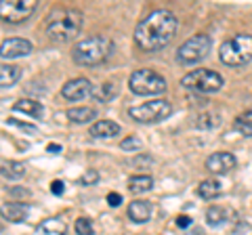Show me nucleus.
I'll list each match as a JSON object with an SVG mask.
<instances>
[{
	"label": "nucleus",
	"instance_id": "nucleus-9",
	"mask_svg": "<svg viewBox=\"0 0 252 235\" xmlns=\"http://www.w3.org/2000/svg\"><path fill=\"white\" fill-rule=\"evenodd\" d=\"M38 0H2L0 2V17L4 23H21L36 11Z\"/></svg>",
	"mask_w": 252,
	"mask_h": 235
},
{
	"label": "nucleus",
	"instance_id": "nucleus-27",
	"mask_svg": "<svg viewBox=\"0 0 252 235\" xmlns=\"http://www.w3.org/2000/svg\"><path fill=\"white\" fill-rule=\"evenodd\" d=\"M74 229L78 235H94V229H93V221L91 218H86V216H80V218H76V223H74Z\"/></svg>",
	"mask_w": 252,
	"mask_h": 235
},
{
	"label": "nucleus",
	"instance_id": "nucleus-23",
	"mask_svg": "<svg viewBox=\"0 0 252 235\" xmlns=\"http://www.w3.org/2000/svg\"><path fill=\"white\" fill-rule=\"evenodd\" d=\"M154 187V178L149 175H135L128 178V189L132 193H143V191H149Z\"/></svg>",
	"mask_w": 252,
	"mask_h": 235
},
{
	"label": "nucleus",
	"instance_id": "nucleus-21",
	"mask_svg": "<svg viewBox=\"0 0 252 235\" xmlns=\"http://www.w3.org/2000/svg\"><path fill=\"white\" fill-rule=\"evenodd\" d=\"M21 74H23L21 67L11 65V63H2V67H0V86H2V88H11L13 84L19 82Z\"/></svg>",
	"mask_w": 252,
	"mask_h": 235
},
{
	"label": "nucleus",
	"instance_id": "nucleus-11",
	"mask_svg": "<svg viewBox=\"0 0 252 235\" xmlns=\"http://www.w3.org/2000/svg\"><path fill=\"white\" fill-rule=\"evenodd\" d=\"M238 166V160H235V155L229 153V151H217L208 155L206 160V168L210 175H227L229 170H233Z\"/></svg>",
	"mask_w": 252,
	"mask_h": 235
},
{
	"label": "nucleus",
	"instance_id": "nucleus-6",
	"mask_svg": "<svg viewBox=\"0 0 252 235\" xmlns=\"http://www.w3.org/2000/svg\"><path fill=\"white\" fill-rule=\"evenodd\" d=\"M181 86H185L187 90H193V92L210 95V92H219L223 88L225 80L215 69H193V72H189L181 78Z\"/></svg>",
	"mask_w": 252,
	"mask_h": 235
},
{
	"label": "nucleus",
	"instance_id": "nucleus-26",
	"mask_svg": "<svg viewBox=\"0 0 252 235\" xmlns=\"http://www.w3.org/2000/svg\"><path fill=\"white\" fill-rule=\"evenodd\" d=\"M219 124V114H210V112H206V114H202V116H198V120H195V126L198 128H215Z\"/></svg>",
	"mask_w": 252,
	"mask_h": 235
},
{
	"label": "nucleus",
	"instance_id": "nucleus-30",
	"mask_svg": "<svg viewBox=\"0 0 252 235\" xmlns=\"http://www.w3.org/2000/svg\"><path fill=\"white\" fill-rule=\"evenodd\" d=\"M9 124H13V126H17V128H21V130H26V132H38V128L36 126H32V124H26V122H19V120H15V118H9Z\"/></svg>",
	"mask_w": 252,
	"mask_h": 235
},
{
	"label": "nucleus",
	"instance_id": "nucleus-2",
	"mask_svg": "<svg viewBox=\"0 0 252 235\" xmlns=\"http://www.w3.org/2000/svg\"><path fill=\"white\" fill-rule=\"evenodd\" d=\"M84 23V15L78 9H57L46 19V36L55 44H67L76 40Z\"/></svg>",
	"mask_w": 252,
	"mask_h": 235
},
{
	"label": "nucleus",
	"instance_id": "nucleus-33",
	"mask_svg": "<svg viewBox=\"0 0 252 235\" xmlns=\"http://www.w3.org/2000/svg\"><path fill=\"white\" fill-rule=\"evenodd\" d=\"M193 221L189 218L187 214H181V216H177V227H181V229H187L189 225H191Z\"/></svg>",
	"mask_w": 252,
	"mask_h": 235
},
{
	"label": "nucleus",
	"instance_id": "nucleus-7",
	"mask_svg": "<svg viewBox=\"0 0 252 235\" xmlns=\"http://www.w3.org/2000/svg\"><path fill=\"white\" fill-rule=\"evenodd\" d=\"M170 114H172V105L166 99H154V101H147V103H141L128 109L130 120H135L139 124L164 122L166 118H170Z\"/></svg>",
	"mask_w": 252,
	"mask_h": 235
},
{
	"label": "nucleus",
	"instance_id": "nucleus-24",
	"mask_svg": "<svg viewBox=\"0 0 252 235\" xmlns=\"http://www.w3.org/2000/svg\"><path fill=\"white\" fill-rule=\"evenodd\" d=\"M116 95H118V86L112 84V82H105V84H101V86H97V88L93 90V97L97 99L99 103H109Z\"/></svg>",
	"mask_w": 252,
	"mask_h": 235
},
{
	"label": "nucleus",
	"instance_id": "nucleus-13",
	"mask_svg": "<svg viewBox=\"0 0 252 235\" xmlns=\"http://www.w3.org/2000/svg\"><path fill=\"white\" fill-rule=\"evenodd\" d=\"M0 214L9 223H23L30 214V206L28 204H21V202H9V204H2Z\"/></svg>",
	"mask_w": 252,
	"mask_h": 235
},
{
	"label": "nucleus",
	"instance_id": "nucleus-4",
	"mask_svg": "<svg viewBox=\"0 0 252 235\" xmlns=\"http://www.w3.org/2000/svg\"><path fill=\"white\" fill-rule=\"evenodd\" d=\"M220 63L227 67H244L252 61V36L250 34H235L225 40L219 49Z\"/></svg>",
	"mask_w": 252,
	"mask_h": 235
},
{
	"label": "nucleus",
	"instance_id": "nucleus-16",
	"mask_svg": "<svg viewBox=\"0 0 252 235\" xmlns=\"http://www.w3.org/2000/svg\"><path fill=\"white\" fill-rule=\"evenodd\" d=\"M233 218V210L225 208V206H210L206 210V223L210 227H220L225 223H229Z\"/></svg>",
	"mask_w": 252,
	"mask_h": 235
},
{
	"label": "nucleus",
	"instance_id": "nucleus-28",
	"mask_svg": "<svg viewBox=\"0 0 252 235\" xmlns=\"http://www.w3.org/2000/svg\"><path fill=\"white\" fill-rule=\"evenodd\" d=\"M120 149L124 151H139L143 149V141H141L139 137H126L120 141Z\"/></svg>",
	"mask_w": 252,
	"mask_h": 235
},
{
	"label": "nucleus",
	"instance_id": "nucleus-12",
	"mask_svg": "<svg viewBox=\"0 0 252 235\" xmlns=\"http://www.w3.org/2000/svg\"><path fill=\"white\" fill-rule=\"evenodd\" d=\"M32 53V42L23 40V38H9V40L2 42V49H0V55L2 59H19V57H28Z\"/></svg>",
	"mask_w": 252,
	"mask_h": 235
},
{
	"label": "nucleus",
	"instance_id": "nucleus-14",
	"mask_svg": "<svg viewBox=\"0 0 252 235\" xmlns=\"http://www.w3.org/2000/svg\"><path fill=\"white\" fill-rule=\"evenodd\" d=\"M149 216H152V204L145 202V200H135L128 204V218L132 223H147Z\"/></svg>",
	"mask_w": 252,
	"mask_h": 235
},
{
	"label": "nucleus",
	"instance_id": "nucleus-17",
	"mask_svg": "<svg viewBox=\"0 0 252 235\" xmlns=\"http://www.w3.org/2000/svg\"><path fill=\"white\" fill-rule=\"evenodd\" d=\"M13 109L19 112V114H26L30 118H34V120H42V116H44L42 103H38V101H34V99H19L17 103L13 105Z\"/></svg>",
	"mask_w": 252,
	"mask_h": 235
},
{
	"label": "nucleus",
	"instance_id": "nucleus-15",
	"mask_svg": "<svg viewBox=\"0 0 252 235\" xmlns=\"http://www.w3.org/2000/svg\"><path fill=\"white\" fill-rule=\"evenodd\" d=\"M120 135V126L112 120H99L91 126V137L94 139H112Z\"/></svg>",
	"mask_w": 252,
	"mask_h": 235
},
{
	"label": "nucleus",
	"instance_id": "nucleus-19",
	"mask_svg": "<svg viewBox=\"0 0 252 235\" xmlns=\"http://www.w3.org/2000/svg\"><path fill=\"white\" fill-rule=\"evenodd\" d=\"M223 193H225V189H223V185H220V181H217V178H206V181H202L200 187H198V195L202 200H217Z\"/></svg>",
	"mask_w": 252,
	"mask_h": 235
},
{
	"label": "nucleus",
	"instance_id": "nucleus-20",
	"mask_svg": "<svg viewBox=\"0 0 252 235\" xmlns=\"http://www.w3.org/2000/svg\"><path fill=\"white\" fill-rule=\"evenodd\" d=\"M65 116L72 124H89L97 118V109H93V107H69L65 112Z\"/></svg>",
	"mask_w": 252,
	"mask_h": 235
},
{
	"label": "nucleus",
	"instance_id": "nucleus-18",
	"mask_svg": "<svg viewBox=\"0 0 252 235\" xmlns=\"http://www.w3.org/2000/svg\"><path fill=\"white\" fill-rule=\"evenodd\" d=\"M67 225L61 218H46L34 229V235H65Z\"/></svg>",
	"mask_w": 252,
	"mask_h": 235
},
{
	"label": "nucleus",
	"instance_id": "nucleus-34",
	"mask_svg": "<svg viewBox=\"0 0 252 235\" xmlns=\"http://www.w3.org/2000/svg\"><path fill=\"white\" fill-rule=\"evenodd\" d=\"M46 151H49V153H61V145H57V143H51L49 147H46Z\"/></svg>",
	"mask_w": 252,
	"mask_h": 235
},
{
	"label": "nucleus",
	"instance_id": "nucleus-5",
	"mask_svg": "<svg viewBox=\"0 0 252 235\" xmlns=\"http://www.w3.org/2000/svg\"><path fill=\"white\" fill-rule=\"evenodd\" d=\"M128 88L139 97H149V95H162L166 90V80L154 69H135L128 78Z\"/></svg>",
	"mask_w": 252,
	"mask_h": 235
},
{
	"label": "nucleus",
	"instance_id": "nucleus-25",
	"mask_svg": "<svg viewBox=\"0 0 252 235\" xmlns=\"http://www.w3.org/2000/svg\"><path fill=\"white\" fill-rule=\"evenodd\" d=\"M233 128L238 132H242L244 137H252V109H248V112H244L235 118Z\"/></svg>",
	"mask_w": 252,
	"mask_h": 235
},
{
	"label": "nucleus",
	"instance_id": "nucleus-10",
	"mask_svg": "<svg viewBox=\"0 0 252 235\" xmlns=\"http://www.w3.org/2000/svg\"><path fill=\"white\" fill-rule=\"evenodd\" d=\"M93 90L94 88H93L91 80H86V78H74V80H67L61 86V97L65 101L76 103V101H82L86 97H91Z\"/></svg>",
	"mask_w": 252,
	"mask_h": 235
},
{
	"label": "nucleus",
	"instance_id": "nucleus-31",
	"mask_svg": "<svg viewBox=\"0 0 252 235\" xmlns=\"http://www.w3.org/2000/svg\"><path fill=\"white\" fill-rule=\"evenodd\" d=\"M107 204H109V206H112V208H118V206H120V204H122V195L120 193H107Z\"/></svg>",
	"mask_w": 252,
	"mask_h": 235
},
{
	"label": "nucleus",
	"instance_id": "nucleus-3",
	"mask_svg": "<svg viewBox=\"0 0 252 235\" xmlns=\"http://www.w3.org/2000/svg\"><path fill=\"white\" fill-rule=\"evenodd\" d=\"M114 53V42L105 36H89L84 40L76 42L72 57L76 61V65L82 67H97L101 63L112 57Z\"/></svg>",
	"mask_w": 252,
	"mask_h": 235
},
{
	"label": "nucleus",
	"instance_id": "nucleus-32",
	"mask_svg": "<svg viewBox=\"0 0 252 235\" xmlns=\"http://www.w3.org/2000/svg\"><path fill=\"white\" fill-rule=\"evenodd\" d=\"M63 191H65V185H63V181H53L51 183V193L53 195H63Z\"/></svg>",
	"mask_w": 252,
	"mask_h": 235
},
{
	"label": "nucleus",
	"instance_id": "nucleus-29",
	"mask_svg": "<svg viewBox=\"0 0 252 235\" xmlns=\"http://www.w3.org/2000/svg\"><path fill=\"white\" fill-rule=\"evenodd\" d=\"M80 185H94V183H99V172L97 170H86L84 175L80 176V181H78Z\"/></svg>",
	"mask_w": 252,
	"mask_h": 235
},
{
	"label": "nucleus",
	"instance_id": "nucleus-1",
	"mask_svg": "<svg viewBox=\"0 0 252 235\" xmlns=\"http://www.w3.org/2000/svg\"><path fill=\"white\" fill-rule=\"evenodd\" d=\"M179 21L168 9H156L139 21L135 29V44L145 53H158L172 42Z\"/></svg>",
	"mask_w": 252,
	"mask_h": 235
},
{
	"label": "nucleus",
	"instance_id": "nucleus-22",
	"mask_svg": "<svg viewBox=\"0 0 252 235\" xmlns=\"http://www.w3.org/2000/svg\"><path fill=\"white\" fill-rule=\"evenodd\" d=\"M26 164L23 162H2V176L9 178V181H17V178H23L26 176Z\"/></svg>",
	"mask_w": 252,
	"mask_h": 235
},
{
	"label": "nucleus",
	"instance_id": "nucleus-8",
	"mask_svg": "<svg viewBox=\"0 0 252 235\" xmlns=\"http://www.w3.org/2000/svg\"><path fill=\"white\" fill-rule=\"evenodd\" d=\"M212 49V40L210 36L206 34H198L193 38H189L183 44L179 46L177 51V61L181 65H193V63H200L208 57V53Z\"/></svg>",
	"mask_w": 252,
	"mask_h": 235
}]
</instances>
